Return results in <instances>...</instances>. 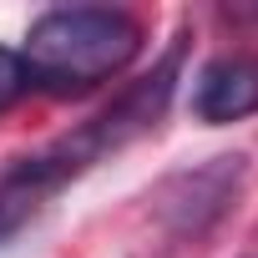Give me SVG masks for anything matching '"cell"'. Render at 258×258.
<instances>
[{"instance_id":"6da1fadb","label":"cell","mask_w":258,"mask_h":258,"mask_svg":"<svg viewBox=\"0 0 258 258\" xmlns=\"http://www.w3.org/2000/svg\"><path fill=\"white\" fill-rule=\"evenodd\" d=\"M177 56H182V51L172 46V51L152 66V76L132 81L116 101H106L91 121H81L76 132L46 142L41 152L16 157L6 172H0V248H6L16 233H26V228L46 213V203H51L66 182H76L86 167H96V162H106L111 152L132 147L137 137L157 132V121H162V111H167V101H172V86H177Z\"/></svg>"},{"instance_id":"7a4b0ae2","label":"cell","mask_w":258,"mask_h":258,"mask_svg":"<svg viewBox=\"0 0 258 258\" xmlns=\"http://www.w3.org/2000/svg\"><path fill=\"white\" fill-rule=\"evenodd\" d=\"M142 51L137 16L111 6H61L31 21L26 31V76L51 96H81L111 76H121Z\"/></svg>"},{"instance_id":"3957f363","label":"cell","mask_w":258,"mask_h":258,"mask_svg":"<svg viewBox=\"0 0 258 258\" xmlns=\"http://www.w3.org/2000/svg\"><path fill=\"white\" fill-rule=\"evenodd\" d=\"M243 172H248V157H213L192 172H177L162 182L157 192V218L172 238H198L208 233L243 192Z\"/></svg>"},{"instance_id":"277c9868","label":"cell","mask_w":258,"mask_h":258,"mask_svg":"<svg viewBox=\"0 0 258 258\" xmlns=\"http://www.w3.org/2000/svg\"><path fill=\"white\" fill-rule=\"evenodd\" d=\"M258 111V56H218L192 81V116L208 126L243 121Z\"/></svg>"},{"instance_id":"5b68a950","label":"cell","mask_w":258,"mask_h":258,"mask_svg":"<svg viewBox=\"0 0 258 258\" xmlns=\"http://www.w3.org/2000/svg\"><path fill=\"white\" fill-rule=\"evenodd\" d=\"M26 91H31V76H26V61H21V51L0 46V111H6V106H16Z\"/></svg>"}]
</instances>
